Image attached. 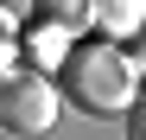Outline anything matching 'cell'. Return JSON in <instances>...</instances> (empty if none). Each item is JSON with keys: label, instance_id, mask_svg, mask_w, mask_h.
I'll return each mask as SVG.
<instances>
[{"label": "cell", "instance_id": "cell-1", "mask_svg": "<svg viewBox=\"0 0 146 140\" xmlns=\"http://www.w3.org/2000/svg\"><path fill=\"white\" fill-rule=\"evenodd\" d=\"M64 96L89 115H114L133 102V64L114 45H70L64 57Z\"/></svg>", "mask_w": 146, "mask_h": 140}, {"label": "cell", "instance_id": "cell-2", "mask_svg": "<svg viewBox=\"0 0 146 140\" xmlns=\"http://www.w3.org/2000/svg\"><path fill=\"white\" fill-rule=\"evenodd\" d=\"M0 121L13 134H44L57 121V89L38 77V70H19V77H0Z\"/></svg>", "mask_w": 146, "mask_h": 140}, {"label": "cell", "instance_id": "cell-3", "mask_svg": "<svg viewBox=\"0 0 146 140\" xmlns=\"http://www.w3.org/2000/svg\"><path fill=\"white\" fill-rule=\"evenodd\" d=\"M38 19L57 26V32H76V26L95 19V0H38Z\"/></svg>", "mask_w": 146, "mask_h": 140}, {"label": "cell", "instance_id": "cell-4", "mask_svg": "<svg viewBox=\"0 0 146 140\" xmlns=\"http://www.w3.org/2000/svg\"><path fill=\"white\" fill-rule=\"evenodd\" d=\"M26 51H32L38 64H64V57H70V32H57V26H44V19H38V32L26 38Z\"/></svg>", "mask_w": 146, "mask_h": 140}, {"label": "cell", "instance_id": "cell-5", "mask_svg": "<svg viewBox=\"0 0 146 140\" xmlns=\"http://www.w3.org/2000/svg\"><path fill=\"white\" fill-rule=\"evenodd\" d=\"M13 57H19V19H13L7 7H0V70H7Z\"/></svg>", "mask_w": 146, "mask_h": 140}, {"label": "cell", "instance_id": "cell-6", "mask_svg": "<svg viewBox=\"0 0 146 140\" xmlns=\"http://www.w3.org/2000/svg\"><path fill=\"white\" fill-rule=\"evenodd\" d=\"M95 13H102L108 26L121 32V26H133V19H140V0H108V7H95Z\"/></svg>", "mask_w": 146, "mask_h": 140}, {"label": "cell", "instance_id": "cell-7", "mask_svg": "<svg viewBox=\"0 0 146 140\" xmlns=\"http://www.w3.org/2000/svg\"><path fill=\"white\" fill-rule=\"evenodd\" d=\"M127 134L146 140V102H127Z\"/></svg>", "mask_w": 146, "mask_h": 140}]
</instances>
